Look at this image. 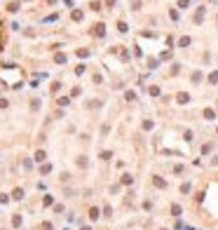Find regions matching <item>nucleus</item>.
<instances>
[{"mask_svg":"<svg viewBox=\"0 0 218 230\" xmlns=\"http://www.w3.org/2000/svg\"><path fill=\"white\" fill-rule=\"evenodd\" d=\"M188 101H190L188 94H178V103H188Z\"/></svg>","mask_w":218,"mask_h":230,"instance_id":"nucleus-1","label":"nucleus"},{"mask_svg":"<svg viewBox=\"0 0 218 230\" xmlns=\"http://www.w3.org/2000/svg\"><path fill=\"white\" fill-rule=\"evenodd\" d=\"M209 82H211V85H216V82H218V70H216V73H211V78H209Z\"/></svg>","mask_w":218,"mask_h":230,"instance_id":"nucleus-2","label":"nucleus"},{"mask_svg":"<svg viewBox=\"0 0 218 230\" xmlns=\"http://www.w3.org/2000/svg\"><path fill=\"white\" fill-rule=\"evenodd\" d=\"M190 45V38H181V47H188Z\"/></svg>","mask_w":218,"mask_h":230,"instance_id":"nucleus-3","label":"nucleus"},{"mask_svg":"<svg viewBox=\"0 0 218 230\" xmlns=\"http://www.w3.org/2000/svg\"><path fill=\"white\" fill-rule=\"evenodd\" d=\"M178 5H181V7H188V5H190V0H181Z\"/></svg>","mask_w":218,"mask_h":230,"instance_id":"nucleus-4","label":"nucleus"},{"mask_svg":"<svg viewBox=\"0 0 218 230\" xmlns=\"http://www.w3.org/2000/svg\"><path fill=\"white\" fill-rule=\"evenodd\" d=\"M0 47H3V31H0Z\"/></svg>","mask_w":218,"mask_h":230,"instance_id":"nucleus-5","label":"nucleus"}]
</instances>
